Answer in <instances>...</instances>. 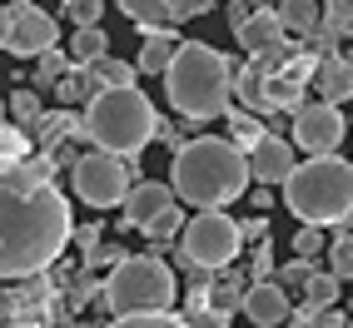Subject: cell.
Listing matches in <instances>:
<instances>
[{
    "instance_id": "cell-41",
    "label": "cell",
    "mask_w": 353,
    "mask_h": 328,
    "mask_svg": "<svg viewBox=\"0 0 353 328\" xmlns=\"http://www.w3.org/2000/svg\"><path fill=\"white\" fill-rule=\"evenodd\" d=\"M6 328H40V323H6Z\"/></svg>"
},
{
    "instance_id": "cell-23",
    "label": "cell",
    "mask_w": 353,
    "mask_h": 328,
    "mask_svg": "<svg viewBox=\"0 0 353 328\" xmlns=\"http://www.w3.org/2000/svg\"><path fill=\"white\" fill-rule=\"evenodd\" d=\"M90 75H95L105 90H134V75H139V70L125 65V60H114V55H105V60L90 65Z\"/></svg>"
},
{
    "instance_id": "cell-10",
    "label": "cell",
    "mask_w": 353,
    "mask_h": 328,
    "mask_svg": "<svg viewBox=\"0 0 353 328\" xmlns=\"http://www.w3.org/2000/svg\"><path fill=\"white\" fill-rule=\"evenodd\" d=\"M6 10H10V40H6L10 55H45V50H55V35H60L55 15H45L35 0H15V6H6Z\"/></svg>"
},
{
    "instance_id": "cell-5",
    "label": "cell",
    "mask_w": 353,
    "mask_h": 328,
    "mask_svg": "<svg viewBox=\"0 0 353 328\" xmlns=\"http://www.w3.org/2000/svg\"><path fill=\"white\" fill-rule=\"evenodd\" d=\"M284 204L303 224H348L353 214V159L323 154L309 159L284 179Z\"/></svg>"
},
{
    "instance_id": "cell-9",
    "label": "cell",
    "mask_w": 353,
    "mask_h": 328,
    "mask_svg": "<svg viewBox=\"0 0 353 328\" xmlns=\"http://www.w3.org/2000/svg\"><path fill=\"white\" fill-rule=\"evenodd\" d=\"M343 134H348V120L339 114V105L319 100V105L294 110V150H309L314 159H323L343 145Z\"/></svg>"
},
{
    "instance_id": "cell-16",
    "label": "cell",
    "mask_w": 353,
    "mask_h": 328,
    "mask_svg": "<svg viewBox=\"0 0 353 328\" xmlns=\"http://www.w3.org/2000/svg\"><path fill=\"white\" fill-rule=\"evenodd\" d=\"M319 100L323 105H343V100H353V65L343 60V55H334V60H319Z\"/></svg>"
},
{
    "instance_id": "cell-26",
    "label": "cell",
    "mask_w": 353,
    "mask_h": 328,
    "mask_svg": "<svg viewBox=\"0 0 353 328\" xmlns=\"http://www.w3.org/2000/svg\"><path fill=\"white\" fill-rule=\"evenodd\" d=\"M10 114H15V130H35L45 120V110H40V95L35 90H15V100H10Z\"/></svg>"
},
{
    "instance_id": "cell-29",
    "label": "cell",
    "mask_w": 353,
    "mask_h": 328,
    "mask_svg": "<svg viewBox=\"0 0 353 328\" xmlns=\"http://www.w3.org/2000/svg\"><path fill=\"white\" fill-rule=\"evenodd\" d=\"M105 328H190V323L174 318V314H134V318H114Z\"/></svg>"
},
{
    "instance_id": "cell-43",
    "label": "cell",
    "mask_w": 353,
    "mask_h": 328,
    "mask_svg": "<svg viewBox=\"0 0 353 328\" xmlns=\"http://www.w3.org/2000/svg\"><path fill=\"white\" fill-rule=\"evenodd\" d=\"M348 318H353V303H348Z\"/></svg>"
},
{
    "instance_id": "cell-14",
    "label": "cell",
    "mask_w": 353,
    "mask_h": 328,
    "mask_svg": "<svg viewBox=\"0 0 353 328\" xmlns=\"http://www.w3.org/2000/svg\"><path fill=\"white\" fill-rule=\"evenodd\" d=\"M170 204H174V189H170V184H154V179H145V184H134V189H130V199H125V224L145 229V224H154V219H159Z\"/></svg>"
},
{
    "instance_id": "cell-4",
    "label": "cell",
    "mask_w": 353,
    "mask_h": 328,
    "mask_svg": "<svg viewBox=\"0 0 353 328\" xmlns=\"http://www.w3.org/2000/svg\"><path fill=\"white\" fill-rule=\"evenodd\" d=\"M80 130H85L90 145H100L105 154L139 159L145 145L154 139V130H159V114L139 90H105L100 100H90L80 110Z\"/></svg>"
},
{
    "instance_id": "cell-31",
    "label": "cell",
    "mask_w": 353,
    "mask_h": 328,
    "mask_svg": "<svg viewBox=\"0 0 353 328\" xmlns=\"http://www.w3.org/2000/svg\"><path fill=\"white\" fill-rule=\"evenodd\" d=\"M65 15L75 20V30H90V25H100L105 6H100V0H65Z\"/></svg>"
},
{
    "instance_id": "cell-42",
    "label": "cell",
    "mask_w": 353,
    "mask_h": 328,
    "mask_svg": "<svg viewBox=\"0 0 353 328\" xmlns=\"http://www.w3.org/2000/svg\"><path fill=\"white\" fill-rule=\"evenodd\" d=\"M0 114H6V100H0Z\"/></svg>"
},
{
    "instance_id": "cell-22",
    "label": "cell",
    "mask_w": 353,
    "mask_h": 328,
    "mask_svg": "<svg viewBox=\"0 0 353 328\" xmlns=\"http://www.w3.org/2000/svg\"><path fill=\"white\" fill-rule=\"evenodd\" d=\"M105 50H110V40H105L100 25L75 30V40H70V60H75V65H95V60H105Z\"/></svg>"
},
{
    "instance_id": "cell-3",
    "label": "cell",
    "mask_w": 353,
    "mask_h": 328,
    "mask_svg": "<svg viewBox=\"0 0 353 328\" xmlns=\"http://www.w3.org/2000/svg\"><path fill=\"white\" fill-rule=\"evenodd\" d=\"M164 95L184 120H214L234 95V60L204 40H184L174 65L164 70Z\"/></svg>"
},
{
    "instance_id": "cell-32",
    "label": "cell",
    "mask_w": 353,
    "mask_h": 328,
    "mask_svg": "<svg viewBox=\"0 0 353 328\" xmlns=\"http://www.w3.org/2000/svg\"><path fill=\"white\" fill-rule=\"evenodd\" d=\"M323 25H334L339 35H353V0H328Z\"/></svg>"
},
{
    "instance_id": "cell-19",
    "label": "cell",
    "mask_w": 353,
    "mask_h": 328,
    "mask_svg": "<svg viewBox=\"0 0 353 328\" xmlns=\"http://www.w3.org/2000/svg\"><path fill=\"white\" fill-rule=\"evenodd\" d=\"M279 20H284V30H294V35H314L323 25V10H319V0H284Z\"/></svg>"
},
{
    "instance_id": "cell-36",
    "label": "cell",
    "mask_w": 353,
    "mask_h": 328,
    "mask_svg": "<svg viewBox=\"0 0 353 328\" xmlns=\"http://www.w3.org/2000/svg\"><path fill=\"white\" fill-rule=\"evenodd\" d=\"M249 264H254V274H269V269H274V244H269V239H259L254 254H249Z\"/></svg>"
},
{
    "instance_id": "cell-28",
    "label": "cell",
    "mask_w": 353,
    "mask_h": 328,
    "mask_svg": "<svg viewBox=\"0 0 353 328\" xmlns=\"http://www.w3.org/2000/svg\"><path fill=\"white\" fill-rule=\"evenodd\" d=\"M319 269H309V259H294V264H279V278H274V284L279 289H309V278H314Z\"/></svg>"
},
{
    "instance_id": "cell-38",
    "label": "cell",
    "mask_w": 353,
    "mask_h": 328,
    "mask_svg": "<svg viewBox=\"0 0 353 328\" xmlns=\"http://www.w3.org/2000/svg\"><path fill=\"white\" fill-rule=\"evenodd\" d=\"M239 234H244L249 244H259V239H269V219H264V214H259V219H244V224H239Z\"/></svg>"
},
{
    "instance_id": "cell-40",
    "label": "cell",
    "mask_w": 353,
    "mask_h": 328,
    "mask_svg": "<svg viewBox=\"0 0 353 328\" xmlns=\"http://www.w3.org/2000/svg\"><path fill=\"white\" fill-rule=\"evenodd\" d=\"M6 40H10V10L0 6V45H6Z\"/></svg>"
},
{
    "instance_id": "cell-24",
    "label": "cell",
    "mask_w": 353,
    "mask_h": 328,
    "mask_svg": "<svg viewBox=\"0 0 353 328\" xmlns=\"http://www.w3.org/2000/svg\"><path fill=\"white\" fill-rule=\"evenodd\" d=\"M334 303H339V278L334 274H314L309 289H303V309H309V314H328Z\"/></svg>"
},
{
    "instance_id": "cell-1",
    "label": "cell",
    "mask_w": 353,
    "mask_h": 328,
    "mask_svg": "<svg viewBox=\"0 0 353 328\" xmlns=\"http://www.w3.org/2000/svg\"><path fill=\"white\" fill-rule=\"evenodd\" d=\"M70 239H75V214L55 189V164L20 159L0 170V284L40 278Z\"/></svg>"
},
{
    "instance_id": "cell-2",
    "label": "cell",
    "mask_w": 353,
    "mask_h": 328,
    "mask_svg": "<svg viewBox=\"0 0 353 328\" xmlns=\"http://www.w3.org/2000/svg\"><path fill=\"white\" fill-rule=\"evenodd\" d=\"M249 189V154L234 139H190L174 154V199L204 209V214H224V204H234Z\"/></svg>"
},
{
    "instance_id": "cell-27",
    "label": "cell",
    "mask_w": 353,
    "mask_h": 328,
    "mask_svg": "<svg viewBox=\"0 0 353 328\" xmlns=\"http://www.w3.org/2000/svg\"><path fill=\"white\" fill-rule=\"evenodd\" d=\"M328 274H334L339 284H353V234L328 244Z\"/></svg>"
},
{
    "instance_id": "cell-21",
    "label": "cell",
    "mask_w": 353,
    "mask_h": 328,
    "mask_svg": "<svg viewBox=\"0 0 353 328\" xmlns=\"http://www.w3.org/2000/svg\"><path fill=\"white\" fill-rule=\"evenodd\" d=\"M234 95H239V105H249L254 114H264V70L254 60L244 70H234Z\"/></svg>"
},
{
    "instance_id": "cell-39",
    "label": "cell",
    "mask_w": 353,
    "mask_h": 328,
    "mask_svg": "<svg viewBox=\"0 0 353 328\" xmlns=\"http://www.w3.org/2000/svg\"><path fill=\"white\" fill-rule=\"evenodd\" d=\"M249 15H254V10L244 6V0H234V6H229V25H234V30H239V25H244V20H249Z\"/></svg>"
},
{
    "instance_id": "cell-7",
    "label": "cell",
    "mask_w": 353,
    "mask_h": 328,
    "mask_svg": "<svg viewBox=\"0 0 353 328\" xmlns=\"http://www.w3.org/2000/svg\"><path fill=\"white\" fill-rule=\"evenodd\" d=\"M70 179H75V194L90 204V209H114V204H125L130 189H134V179H130V159L120 154H80L75 159V170H70Z\"/></svg>"
},
{
    "instance_id": "cell-33",
    "label": "cell",
    "mask_w": 353,
    "mask_h": 328,
    "mask_svg": "<svg viewBox=\"0 0 353 328\" xmlns=\"http://www.w3.org/2000/svg\"><path fill=\"white\" fill-rule=\"evenodd\" d=\"M319 249H323V229H319V224H303V229L294 234V254H299V259H314Z\"/></svg>"
},
{
    "instance_id": "cell-34",
    "label": "cell",
    "mask_w": 353,
    "mask_h": 328,
    "mask_svg": "<svg viewBox=\"0 0 353 328\" xmlns=\"http://www.w3.org/2000/svg\"><path fill=\"white\" fill-rule=\"evenodd\" d=\"M184 323H190V328H229V318L214 314V309H190V314H184Z\"/></svg>"
},
{
    "instance_id": "cell-12",
    "label": "cell",
    "mask_w": 353,
    "mask_h": 328,
    "mask_svg": "<svg viewBox=\"0 0 353 328\" xmlns=\"http://www.w3.org/2000/svg\"><path fill=\"white\" fill-rule=\"evenodd\" d=\"M289 294L274 284V278H254V284L244 289V314H249V323H259V328H279L289 318Z\"/></svg>"
},
{
    "instance_id": "cell-25",
    "label": "cell",
    "mask_w": 353,
    "mask_h": 328,
    "mask_svg": "<svg viewBox=\"0 0 353 328\" xmlns=\"http://www.w3.org/2000/svg\"><path fill=\"white\" fill-rule=\"evenodd\" d=\"M70 70H75V65H70V55L45 50V55H40V65H35V85H40V90H55V85L70 75Z\"/></svg>"
},
{
    "instance_id": "cell-37",
    "label": "cell",
    "mask_w": 353,
    "mask_h": 328,
    "mask_svg": "<svg viewBox=\"0 0 353 328\" xmlns=\"http://www.w3.org/2000/svg\"><path fill=\"white\" fill-rule=\"evenodd\" d=\"M15 314H20V294L0 289V323H15Z\"/></svg>"
},
{
    "instance_id": "cell-30",
    "label": "cell",
    "mask_w": 353,
    "mask_h": 328,
    "mask_svg": "<svg viewBox=\"0 0 353 328\" xmlns=\"http://www.w3.org/2000/svg\"><path fill=\"white\" fill-rule=\"evenodd\" d=\"M184 224H190V219L179 214V204H170L154 224H145V234H150V239H174V234H184Z\"/></svg>"
},
{
    "instance_id": "cell-18",
    "label": "cell",
    "mask_w": 353,
    "mask_h": 328,
    "mask_svg": "<svg viewBox=\"0 0 353 328\" xmlns=\"http://www.w3.org/2000/svg\"><path fill=\"white\" fill-rule=\"evenodd\" d=\"M174 55H179V40L174 35H145V50H139L134 70H139V75H159L164 80V70L174 65Z\"/></svg>"
},
{
    "instance_id": "cell-44",
    "label": "cell",
    "mask_w": 353,
    "mask_h": 328,
    "mask_svg": "<svg viewBox=\"0 0 353 328\" xmlns=\"http://www.w3.org/2000/svg\"><path fill=\"white\" fill-rule=\"evenodd\" d=\"M348 229H353V214H348Z\"/></svg>"
},
{
    "instance_id": "cell-46",
    "label": "cell",
    "mask_w": 353,
    "mask_h": 328,
    "mask_svg": "<svg viewBox=\"0 0 353 328\" xmlns=\"http://www.w3.org/2000/svg\"><path fill=\"white\" fill-rule=\"evenodd\" d=\"M348 130H353V125H348Z\"/></svg>"
},
{
    "instance_id": "cell-8",
    "label": "cell",
    "mask_w": 353,
    "mask_h": 328,
    "mask_svg": "<svg viewBox=\"0 0 353 328\" xmlns=\"http://www.w3.org/2000/svg\"><path fill=\"white\" fill-rule=\"evenodd\" d=\"M239 244H244V234H239V224H234L229 214H199V219L184 224V239H179L184 259H190L194 269H209V274L229 269L234 254H239Z\"/></svg>"
},
{
    "instance_id": "cell-11",
    "label": "cell",
    "mask_w": 353,
    "mask_h": 328,
    "mask_svg": "<svg viewBox=\"0 0 353 328\" xmlns=\"http://www.w3.org/2000/svg\"><path fill=\"white\" fill-rule=\"evenodd\" d=\"M294 170H299V164H294V139L264 134V139L249 150V174H254L259 184H284Z\"/></svg>"
},
{
    "instance_id": "cell-13",
    "label": "cell",
    "mask_w": 353,
    "mask_h": 328,
    "mask_svg": "<svg viewBox=\"0 0 353 328\" xmlns=\"http://www.w3.org/2000/svg\"><path fill=\"white\" fill-rule=\"evenodd\" d=\"M234 35H239V45H244L254 60L269 55V50H279V45H289V30H284V20H279V10H254Z\"/></svg>"
},
{
    "instance_id": "cell-15",
    "label": "cell",
    "mask_w": 353,
    "mask_h": 328,
    "mask_svg": "<svg viewBox=\"0 0 353 328\" xmlns=\"http://www.w3.org/2000/svg\"><path fill=\"white\" fill-rule=\"evenodd\" d=\"M120 10H125L145 35H170V30L179 25V15H174L170 0H120Z\"/></svg>"
},
{
    "instance_id": "cell-17",
    "label": "cell",
    "mask_w": 353,
    "mask_h": 328,
    "mask_svg": "<svg viewBox=\"0 0 353 328\" xmlns=\"http://www.w3.org/2000/svg\"><path fill=\"white\" fill-rule=\"evenodd\" d=\"M100 95H105V85L90 75V65H75V70L55 85V100H60L65 110H70V105H90V100H100Z\"/></svg>"
},
{
    "instance_id": "cell-20",
    "label": "cell",
    "mask_w": 353,
    "mask_h": 328,
    "mask_svg": "<svg viewBox=\"0 0 353 328\" xmlns=\"http://www.w3.org/2000/svg\"><path fill=\"white\" fill-rule=\"evenodd\" d=\"M224 120H229V139H234V145H239L244 154H249L259 139L269 134V130H264V120H259L254 110H234V105H229V110H224Z\"/></svg>"
},
{
    "instance_id": "cell-6",
    "label": "cell",
    "mask_w": 353,
    "mask_h": 328,
    "mask_svg": "<svg viewBox=\"0 0 353 328\" xmlns=\"http://www.w3.org/2000/svg\"><path fill=\"white\" fill-rule=\"evenodd\" d=\"M179 298L174 269L159 254H130V259L110 274L105 284V309L114 318H134V314H170Z\"/></svg>"
},
{
    "instance_id": "cell-35",
    "label": "cell",
    "mask_w": 353,
    "mask_h": 328,
    "mask_svg": "<svg viewBox=\"0 0 353 328\" xmlns=\"http://www.w3.org/2000/svg\"><path fill=\"white\" fill-rule=\"evenodd\" d=\"M170 6H174L179 20H194V15H209V10H214V0H170Z\"/></svg>"
},
{
    "instance_id": "cell-45",
    "label": "cell",
    "mask_w": 353,
    "mask_h": 328,
    "mask_svg": "<svg viewBox=\"0 0 353 328\" xmlns=\"http://www.w3.org/2000/svg\"><path fill=\"white\" fill-rule=\"evenodd\" d=\"M348 328H353V318H348Z\"/></svg>"
}]
</instances>
